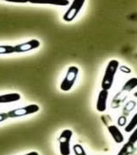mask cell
<instances>
[{
    "label": "cell",
    "instance_id": "cell-1",
    "mask_svg": "<svg viewBox=\"0 0 137 155\" xmlns=\"http://www.w3.org/2000/svg\"><path fill=\"white\" fill-rule=\"evenodd\" d=\"M119 63L117 60H112L108 62L105 71H104L102 83H101L102 90L109 91L112 88L114 82L115 75L119 69Z\"/></svg>",
    "mask_w": 137,
    "mask_h": 155
},
{
    "label": "cell",
    "instance_id": "cell-2",
    "mask_svg": "<svg viewBox=\"0 0 137 155\" xmlns=\"http://www.w3.org/2000/svg\"><path fill=\"white\" fill-rule=\"evenodd\" d=\"M79 74V68L76 66L69 67L67 74L60 84V89L63 91H69L75 84L77 76Z\"/></svg>",
    "mask_w": 137,
    "mask_h": 155
},
{
    "label": "cell",
    "instance_id": "cell-3",
    "mask_svg": "<svg viewBox=\"0 0 137 155\" xmlns=\"http://www.w3.org/2000/svg\"><path fill=\"white\" fill-rule=\"evenodd\" d=\"M72 137H73V131L71 130H64L61 132L58 138L59 152L61 155H70L71 153L70 143H71Z\"/></svg>",
    "mask_w": 137,
    "mask_h": 155
},
{
    "label": "cell",
    "instance_id": "cell-4",
    "mask_svg": "<svg viewBox=\"0 0 137 155\" xmlns=\"http://www.w3.org/2000/svg\"><path fill=\"white\" fill-rule=\"evenodd\" d=\"M84 4H85L84 0H74V1H73L72 5L68 8V10L65 12V14L63 16V20L65 21H67V22L73 21L76 18V16L79 14L80 10L82 9Z\"/></svg>",
    "mask_w": 137,
    "mask_h": 155
},
{
    "label": "cell",
    "instance_id": "cell-5",
    "mask_svg": "<svg viewBox=\"0 0 137 155\" xmlns=\"http://www.w3.org/2000/svg\"><path fill=\"white\" fill-rule=\"evenodd\" d=\"M39 106L37 105H28L27 107L21 108H16L11 111H9L7 113L9 118H16V117H21V116H25L28 114H32L39 111Z\"/></svg>",
    "mask_w": 137,
    "mask_h": 155
},
{
    "label": "cell",
    "instance_id": "cell-6",
    "mask_svg": "<svg viewBox=\"0 0 137 155\" xmlns=\"http://www.w3.org/2000/svg\"><path fill=\"white\" fill-rule=\"evenodd\" d=\"M109 97V91L106 90H101L98 93L97 101H96V110L99 113L105 112L107 108V101Z\"/></svg>",
    "mask_w": 137,
    "mask_h": 155
},
{
    "label": "cell",
    "instance_id": "cell-7",
    "mask_svg": "<svg viewBox=\"0 0 137 155\" xmlns=\"http://www.w3.org/2000/svg\"><path fill=\"white\" fill-rule=\"evenodd\" d=\"M39 46H40V42L36 39H32L26 43L17 45L14 46V48H15V52H26V51H29L31 50L36 49Z\"/></svg>",
    "mask_w": 137,
    "mask_h": 155
},
{
    "label": "cell",
    "instance_id": "cell-8",
    "mask_svg": "<svg viewBox=\"0 0 137 155\" xmlns=\"http://www.w3.org/2000/svg\"><path fill=\"white\" fill-rule=\"evenodd\" d=\"M108 131L111 134L113 139L116 143H121L124 141V136L119 130V129L116 125H110L108 126Z\"/></svg>",
    "mask_w": 137,
    "mask_h": 155
},
{
    "label": "cell",
    "instance_id": "cell-9",
    "mask_svg": "<svg viewBox=\"0 0 137 155\" xmlns=\"http://www.w3.org/2000/svg\"><path fill=\"white\" fill-rule=\"evenodd\" d=\"M21 99V95L19 93H10L0 96V104L2 103H11L19 101Z\"/></svg>",
    "mask_w": 137,
    "mask_h": 155
},
{
    "label": "cell",
    "instance_id": "cell-10",
    "mask_svg": "<svg viewBox=\"0 0 137 155\" xmlns=\"http://www.w3.org/2000/svg\"><path fill=\"white\" fill-rule=\"evenodd\" d=\"M135 151V144L127 141L123 147L119 150V152L118 153L117 155H131Z\"/></svg>",
    "mask_w": 137,
    "mask_h": 155
},
{
    "label": "cell",
    "instance_id": "cell-11",
    "mask_svg": "<svg viewBox=\"0 0 137 155\" xmlns=\"http://www.w3.org/2000/svg\"><path fill=\"white\" fill-rule=\"evenodd\" d=\"M135 87H137V77H133L125 83L124 86L122 87V91L129 92Z\"/></svg>",
    "mask_w": 137,
    "mask_h": 155
},
{
    "label": "cell",
    "instance_id": "cell-12",
    "mask_svg": "<svg viewBox=\"0 0 137 155\" xmlns=\"http://www.w3.org/2000/svg\"><path fill=\"white\" fill-rule=\"evenodd\" d=\"M137 127V113L134 114V116L131 118L130 121L127 123L126 127H125V131L127 133L132 132Z\"/></svg>",
    "mask_w": 137,
    "mask_h": 155
},
{
    "label": "cell",
    "instance_id": "cell-13",
    "mask_svg": "<svg viewBox=\"0 0 137 155\" xmlns=\"http://www.w3.org/2000/svg\"><path fill=\"white\" fill-rule=\"evenodd\" d=\"M15 52V48L11 45H0V54H11Z\"/></svg>",
    "mask_w": 137,
    "mask_h": 155
},
{
    "label": "cell",
    "instance_id": "cell-14",
    "mask_svg": "<svg viewBox=\"0 0 137 155\" xmlns=\"http://www.w3.org/2000/svg\"><path fill=\"white\" fill-rule=\"evenodd\" d=\"M73 152H74L75 155H87L82 145H80L79 143H76L73 145Z\"/></svg>",
    "mask_w": 137,
    "mask_h": 155
},
{
    "label": "cell",
    "instance_id": "cell-15",
    "mask_svg": "<svg viewBox=\"0 0 137 155\" xmlns=\"http://www.w3.org/2000/svg\"><path fill=\"white\" fill-rule=\"evenodd\" d=\"M128 142L134 143V144L137 142V127L132 131V134L130 135V137L128 138Z\"/></svg>",
    "mask_w": 137,
    "mask_h": 155
},
{
    "label": "cell",
    "instance_id": "cell-16",
    "mask_svg": "<svg viewBox=\"0 0 137 155\" xmlns=\"http://www.w3.org/2000/svg\"><path fill=\"white\" fill-rule=\"evenodd\" d=\"M69 1H59V2H52V3H50L51 5H59V6H67L69 5Z\"/></svg>",
    "mask_w": 137,
    "mask_h": 155
},
{
    "label": "cell",
    "instance_id": "cell-17",
    "mask_svg": "<svg viewBox=\"0 0 137 155\" xmlns=\"http://www.w3.org/2000/svg\"><path fill=\"white\" fill-rule=\"evenodd\" d=\"M7 118H9L7 113H0V122L5 120Z\"/></svg>",
    "mask_w": 137,
    "mask_h": 155
},
{
    "label": "cell",
    "instance_id": "cell-18",
    "mask_svg": "<svg viewBox=\"0 0 137 155\" xmlns=\"http://www.w3.org/2000/svg\"><path fill=\"white\" fill-rule=\"evenodd\" d=\"M25 155H39L38 154V153H36V152H31V153H27V154Z\"/></svg>",
    "mask_w": 137,
    "mask_h": 155
},
{
    "label": "cell",
    "instance_id": "cell-19",
    "mask_svg": "<svg viewBox=\"0 0 137 155\" xmlns=\"http://www.w3.org/2000/svg\"><path fill=\"white\" fill-rule=\"evenodd\" d=\"M134 96H135V97H137V91H136V92H135V94H134Z\"/></svg>",
    "mask_w": 137,
    "mask_h": 155
}]
</instances>
